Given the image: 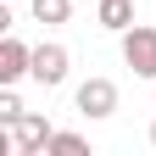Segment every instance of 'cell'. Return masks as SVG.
<instances>
[{"instance_id": "cell-8", "label": "cell", "mask_w": 156, "mask_h": 156, "mask_svg": "<svg viewBox=\"0 0 156 156\" xmlns=\"http://www.w3.org/2000/svg\"><path fill=\"white\" fill-rule=\"evenodd\" d=\"M50 151L56 156H89V140L84 134H50Z\"/></svg>"}, {"instance_id": "cell-1", "label": "cell", "mask_w": 156, "mask_h": 156, "mask_svg": "<svg viewBox=\"0 0 156 156\" xmlns=\"http://www.w3.org/2000/svg\"><path fill=\"white\" fill-rule=\"evenodd\" d=\"M0 128H6L11 134V151L17 156H34V151H50V123H45V117H39V112H23V117H11V123H0Z\"/></svg>"}, {"instance_id": "cell-7", "label": "cell", "mask_w": 156, "mask_h": 156, "mask_svg": "<svg viewBox=\"0 0 156 156\" xmlns=\"http://www.w3.org/2000/svg\"><path fill=\"white\" fill-rule=\"evenodd\" d=\"M34 17H39V23H67L73 0H34Z\"/></svg>"}, {"instance_id": "cell-4", "label": "cell", "mask_w": 156, "mask_h": 156, "mask_svg": "<svg viewBox=\"0 0 156 156\" xmlns=\"http://www.w3.org/2000/svg\"><path fill=\"white\" fill-rule=\"evenodd\" d=\"M78 112H84V117H112L117 112V84H112V78L78 84Z\"/></svg>"}, {"instance_id": "cell-3", "label": "cell", "mask_w": 156, "mask_h": 156, "mask_svg": "<svg viewBox=\"0 0 156 156\" xmlns=\"http://www.w3.org/2000/svg\"><path fill=\"white\" fill-rule=\"evenodd\" d=\"M28 78H34V84H45V89H56V84L67 78V50H62V45H34Z\"/></svg>"}, {"instance_id": "cell-2", "label": "cell", "mask_w": 156, "mask_h": 156, "mask_svg": "<svg viewBox=\"0 0 156 156\" xmlns=\"http://www.w3.org/2000/svg\"><path fill=\"white\" fill-rule=\"evenodd\" d=\"M123 62L140 73V78H156V28L134 23V28L123 34Z\"/></svg>"}, {"instance_id": "cell-10", "label": "cell", "mask_w": 156, "mask_h": 156, "mask_svg": "<svg viewBox=\"0 0 156 156\" xmlns=\"http://www.w3.org/2000/svg\"><path fill=\"white\" fill-rule=\"evenodd\" d=\"M151 145H156V123H151Z\"/></svg>"}, {"instance_id": "cell-5", "label": "cell", "mask_w": 156, "mask_h": 156, "mask_svg": "<svg viewBox=\"0 0 156 156\" xmlns=\"http://www.w3.org/2000/svg\"><path fill=\"white\" fill-rule=\"evenodd\" d=\"M28 67H34V50L23 39H0V84H17Z\"/></svg>"}, {"instance_id": "cell-6", "label": "cell", "mask_w": 156, "mask_h": 156, "mask_svg": "<svg viewBox=\"0 0 156 156\" xmlns=\"http://www.w3.org/2000/svg\"><path fill=\"white\" fill-rule=\"evenodd\" d=\"M101 28L128 34V28H134V0H101Z\"/></svg>"}, {"instance_id": "cell-9", "label": "cell", "mask_w": 156, "mask_h": 156, "mask_svg": "<svg viewBox=\"0 0 156 156\" xmlns=\"http://www.w3.org/2000/svg\"><path fill=\"white\" fill-rule=\"evenodd\" d=\"M11 117H23V101H17V89L6 84L0 89V123H11Z\"/></svg>"}]
</instances>
